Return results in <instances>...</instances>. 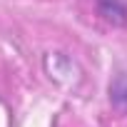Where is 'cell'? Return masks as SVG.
Masks as SVG:
<instances>
[{"label":"cell","instance_id":"cell-1","mask_svg":"<svg viewBox=\"0 0 127 127\" xmlns=\"http://www.w3.org/2000/svg\"><path fill=\"white\" fill-rule=\"evenodd\" d=\"M97 13L112 25H127V5L122 0H97Z\"/></svg>","mask_w":127,"mask_h":127},{"label":"cell","instance_id":"cell-2","mask_svg":"<svg viewBox=\"0 0 127 127\" xmlns=\"http://www.w3.org/2000/svg\"><path fill=\"white\" fill-rule=\"evenodd\" d=\"M110 102L117 112L127 115V75L125 72L115 75V80L110 82Z\"/></svg>","mask_w":127,"mask_h":127}]
</instances>
